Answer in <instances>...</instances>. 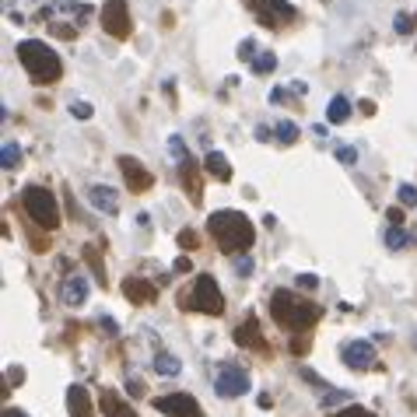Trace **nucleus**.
I'll list each match as a JSON object with an SVG mask.
<instances>
[{
	"instance_id": "obj_4",
	"label": "nucleus",
	"mask_w": 417,
	"mask_h": 417,
	"mask_svg": "<svg viewBox=\"0 0 417 417\" xmlns=\"http://www.w3.org/2000/svg\"><path fill=\"white\" fill-rule=\"evenodd\" d=\"M179 305H182V309H197V312H204V316H221V312H225V294H221L217 281H214L210 274H197L193 288L179 294Z\"/></svg>"
},
{
	"instance_id": "obj_40",
	"label": "nucleus",
	"mask_w": 417,
	"mask_h": 417,
	"mask_svg": "<svg viewBox=\"0 0 417 417\" xmlns=\"http://www.w3.org/2000/svg\"><path fill=\"white\" fill-rule=\"evenodd\" d=\"M190 270H193L190 256H179V259H175V274H190Z\"/></svg>"
},
{
	"instance_id": "obj_38",
	"label": "nucleus",
	"mask_w": 417,
	"mask_h": 417,
	"mask_svg": "<svg viewBox=\"0 0 417 417\" xmlns=\"http://www.w3.org/2000/svg\"><path fill=\"white\" fill-rule=\"evenodd\" d=\"M239 56H242V60H256V42L252 39L242 42V46H239Z\"/></svg>"
},
{
	"instance_id": "obj_29",
	"label": "nucleus",
	"mask_w": 417,
	"mask_h": 417,
	"mask_svg": "<svg viewBox=\"0 0 417 417\" xmlns=\"http://www.w3.org/2000/svg\"><path fill=\"white\" fill-rule=\"evenodd\" d=\"M179 246H182V252L197 249V246H200V239H197V232H193V228H182V232H179Z\"/></svg>"
},
{
	"instance_id": "obj_5",
	"label": "nucleus",
	"mask_w": 417,
	"mask_h": 417,
	"mask_svg": "<svg viewBox=\"0 0 417 417\" xmlns=\"http://www.w3.org/2000/svg\"><path fill=\"white\" fill-rule=\"evenodd\" d=\"M21 204H25V214H29L39 228H46V232H53V228L60 225V204H56V197H53L49 190H42V186H25Z\"/></svg>"
},
{
	"instance_id": "obj_28",
	"label": "nucleus",
	"mask_w": 417,
	"mask_h": 417,
	"mask_svg": "<svg viewBox=\"0 0 417 417\" xmlns=\"http://www.w3.org/2000/svg\"><path fill=\"white\" fill-rule=\"evenodd\" d=\"M351 400V393H344V389H326L323 393V407H336V403H347Z\"/></svg>"
},
{
	"instance_id": "obj_44",
	"label": "nucleus",
	"mask_w": 417,
	"mask_h": 417,
	"mask_svg": "<svg viewBox=\"0 0 417 417\" xmlns=\"http://www.w3.org/2000/svg\"><path fill=\"white\" fill-rule=\"evenodd\" d=\"M256 140H270V126H256Z\"/></svg>"
},
{
	"instance_id": "obj_34",
	"label": "nucleus",
	"mask_w": 417,
	"mask_h": 417,
	"mask_svg": "<svg viewBox=\"0 0 417 417\" xmlns=\"http://www.w3.org/2000/svg\"><path fill=\"white\" fill-rule=\"evenodd\" d=\"M336 162L354 165V162H358V151H354V148H336Z\"/></svg>"
},
{
	"instance_id": "obj_3",
	"label": "nucleus",
	"mask_w": 417,
	"mask_h": 417,
	"mask_svg": "<svg viewBox=\"0 0 417 417\" xmlns=\"http://www.w3.org/2000/svg\"><path fill=\"white\" fill-rule=\"evenodd\" d=\"M14 53H18V63L25 67V74L36 84H56L63 78V63H60V56H56L46 42L21 39L14 46Z\"/></svg>"
},
{
	"instance_id": "obj_23",
	"label": "nucleus",
	"mask_w": 417,
	"mask_h": 417,
	"mask_svg": "<svg viewBox=\"0 0 417 417\" xmlns=\"http://www.w3.org/2000/svg\"><path fill=\"white\" fill-rule=\"evenodd\" d=\"M274 133H277V144H294L298 140V126L292 123V120H277V126H274Z\"/></svg>"
},
{
	"instance_id": "obj_43",
	"label": "nucleus",
	"mask_w": 417,
	"mask_h": 417,
	"mask_svg": "<svg viewBox=\"0 0 417 417\" xmlns=\"http://www.w3.org/2000/svg\"><path fill=\"white\" fill-rule=\"evenodd\" d=\"M305 347H309V340H305V336H302V340H298V336H294V340H292V351H294V354H302V351H305Z\"/></svg>"
},
{
	"instance_id": "obj_13",
	"label": "nucleus",
	"mask_w": 417,
	"mask_h": 417,
	"mask_svg": "<svg viewBox=\"0 0 417 417\" xmlns=\"http://www.w3.org/2000/svg\"><path fill=\"white\" fill-rule=\"evenodd\" d=\"M179 179H182V186L190 193V204H200L204 200V190H200V168L193 162V155L179 158Z\"/></svg>"
},
{
	"instance_id": "obj_26",
	"label": "nucleus",
	"mask_w": 417,
	"mask_h": 417,
	"mask_svg": "<svg viewBox=\"0 0 417 417\" xmlns=\"http://www.w3.org/2000/svg\"><path fill=\"white\" fill-rule=\"evenodd\" d=\"M0 158H4V168H18L21 165V148L18 144H4Z\"/></svg>"
},
{
	"instance_id": "obj_11",
	"label": "nucleus",
	"mask_w": 417,
	"mask_h": 417,
	"mask_svg": "<svg viewBox=\"0 0 417 417\" xmlns=\"http://www.w3.org/2000/svg\"><path fill=\"white\" fill-rule=\"evenodd\" d=\"M344 365L354 369V372H372L379 361H376V347L369 340H351L344 347Z\"/></svg>"
},
{
	"instance_id": "obj_1",
	"label": "nucleus",
	"mask_w": 417,
	"mask_h": 417,
	"mask_svg": "<svg viewBox=\"0 0 417 417\" xmlns=\"http://www.w3.org/2000/svg\"><path fill=\"white\" fill-rule=\"evenodd\" d=\"M207 232L214 235L217 249L228 252V256H235V252L246 256L256 242V228L242 210H214L207 217Z\"/></svg>"
},
{
	"instance_id": "obj_31",
	"label": "nucleus",
	"mask_w": 417,
	"mask_h": 417,
	"mask_svg": "<svg viewBox=\"0 0 417 417\" xmlns=\"http://www.w3.org/2000/svg\"><path fill=\"white\" fill-rule=\"evenodd\" d=\"M49 32H53V36H60V39H74V36H78V29L60 25V21H49Z\"/></svg>"
},
{
	"instance_id": "obj_33",
	"label": "nucleus",
	"mask_w": 417,
	"mask_h": 417,
	"mask_svg": "<svg viewBox=\"0 0 417 417\" xmlns=\"http://www.w3.org/2000/svg\"><path fill=\"white\" fill-rule=\"evenodd\" d=\"M235 274H239V277H249V274H252V256H249V252L235 259Z\"/></svg>"
},
{
	"instance_id": "obj_47",
	"label": "nucleus",
	"mask_w": 417,
	"mask_h": 417,
	"mask_svg": "<svg viewBox=\"0 0 417 417\" xmlns=\"http://www.w3.org/2000/svg\"><path fill=\"white\" fill-rule=\"evenodd\" d=\"M4 417H29V414H25V411H18V407H7V411H4Z\"/></svg>"
},
{
	"instance_id": "obj_27",
	"label": "nucleus",
	"mask_w": 417,
	"mask_h": 417,
	"mask_svg": "<svg viewBox=\"0 0 417 417\" xmlns=\"http://www.w3.org/2000/svg\"><path fill=\"white\" fill-rule=\"evenodd\" d=\"M396 197H400V204H403V207H417V186H411V182H400Z\"/></svg>"
},
{
	"instance_id": "obj_45",
	"label": "nucleus",
	"mask_w": 417,
	"mask_h": 417,
	"mask_svg": "<svg viewBox=\"0 0 417 417\" xmlns=\"http://www.w3.org/2000/svg\"><path fill=\"white\" fill-rule=\"evenodd\" d=\"M256 403H259V407H270V403H274V396H270V393H259V396H256Z\"/></svg>"
},
{
	"instance_id": "obj_39",
	"label": "nucleus",
	"mask_w": 417,
	"mask_h": 417,
	"mask_svg": "<svg viewBox=\"0 0 417 417\" xmlns=\"http://www.w3.org/2000/svg\"><path fill=\"white\" fill-rule=\"evenodd\" d=\"M386 217H389V225H396V228L403 225V210H400V207H389V210H386Z\"/></svg>"
},
{
	"instance_id": "obj_14",
	"label": "nucleus",
	"mask_w": 417,
	"mask_h": 417,
	"mask_svg": "<svg viewBox=\"0 0 417 417\" xmlns=\"http://www.w3.org/2000/svg\"><path fill=\"white\" fill-rule=\"evenodd\" d=\"M123 294L133 302V305H151V302L158 298V288H155L148 277H137V274H133V277H126L123 281Z\"/></svg>"
},
{
	"instance_id": "obj_24",
	"label": "nucleus",
	"mask_w": 417,
	"mask_h": 417,
	"mask_svg": "<svg viewBox=\"0 0 417 417\" xmlns=\"http://www.w3.org/2000/svg\"><path fill=\"white\" fill-rule=\"evenodd\" d=\"M274 67H277V56H274L270 49H263V53L252 60V74H274Z\"/></svg>"
},
{
	"instance_id": "obj_12",
	"label": "nucleus",
	"mask_w": 417,
	"mask_h": 417,
	"mask_svg": "<svg viewBox=\"0 0 417 417\" xmlns=\"http://www.w3.org/2000/svg\"><path fill=\"white\" fill-rule=\"evenodd\" d=\"M235 344H239V347H249V351H270V344H267V336L259 330L256 316H249L246 323L235 326Z\"/></svg>"
},
{
	"instance_id": "obj_9",
	"label": "nucleus",
	"mask_w": 417,
	"mask_h": 417,
	"mask_svg": "<svg viewBox=\"0 0 417 417\" xmlns=\"http://www.w3.org/2000/svg\"><path fill=\"white\" fill-rule=\"evenodd\" d=\"M155 411L165 417H204L200 403L186 393H168V396H155Z\"/></svg>"
},
{
	"instance_id": "obj_17",
	"label": "nucleus",
	"mask_w": 417,
	"mask_h": 417,
	"mask_svg": "<svg viewBox=\"0 0 417 417\" xmlns=\"http://www.w3.org/2000/svg\"><path fill=\"white\" fill-rule=\"evenodd\" d=\"M67 411H71V417H91V396H88L84 386L67 389Z\"/></svg>"
},
{
	"instance_id": "obj_20",
	"label": "nucleus",
	"mask_w": 417,
	"mask_h": 417,
	"mask_svg": "<svg viewBox=\"0 0 417 417\" xmlns=\"http://www.w3.org/2000/svg\"><path fill=\"white\" fill-rule=\"evenodd\" d=\"M351 113H354V109H351V102H347L344 95H334V98H330V105H326V120H330L334 126L347 123V120H351Z\"/></svg>"
},
{
	"instance_id": "obj_37",
	"label": "nucleus",
	"mask_w": 417,
	"mask_h": 417,
	"mask_svg": "<svg viewBox=\"0 0 417 417\" xmlns=\"http://www.w3.org/2000/svg\"><path fill=\"white\" fill-rule=\"evenodd\" d=\"M336 417H376V414H372V411H365V407H354V403H351V407H344Z\"/></svg>"
},
{
	"instance_id": "obj_19",
	"label": "nucleus",
	"mask_w": 417,
	"mask_h": 417,
	"mask_svg": "<svg viewBox=\"0 0 417 417\" xmlns=\"http://www.w3.org/2000/svg\"><path fill=\"white\" fill-rule=\"evenodd\" d=\"M204 172L214 175L217 182H228V179H232V165H228V158H225L221 151H207V158H204Z\"/></svg>"
},
{
	"instance_id": "obj_18",
	"label": "nucleus",
	"mask_w": 417,
	"mask_h": 417,
	"mask_svg": "<svg viewBox=\"0 0 417 417\" xmlns=\"http://www.w3.org/2000/svg\"><path fill=\"white\" fill-rule=\"evenodd\" d=\"M102 414L105 417H137V411L130 403H123L113 389H102Z\"/></svg>"
},
{
	"instance_id": "obj_32",
	"label": "nucleus",
	"mask_w": 417,
	"mask_h": 417,
	"mask_svg": "<svg viewBox=\"0 0 417 417\" xmlns=\"http://www.w3.org/2000/svg\"><path fill=\"white\" fill-rule=\"evenodd\" d=\"M298 288L302 292H316L319 288V277L316 274H298Z\"/></svg>"
},
{
	"instance_id": "obj_7",
	"label": "nucleus",
	"mask_w": 417,
	"mask_h": 417,
	"mask_svg": "<svg viewBox=\"0 0 417 417\" xmlns=\"http://www.w3.org/2000/svg\"><path fill=\"white\" fill-rule=\"evenodd\" d=\"M102 29L120 42L130 39L133 21H130V4H126V0H105V4H102Z\"/></svg>"
},
{
	"instance_id": "obj_35",
	"label": "nucleus",
	"mask_w": 417,
	"mask_h": 417,
	"mask_svg": "<svg viewBox=\"0 0 417 417\" xmlns=\"http://www.w3.org/2000/svg\"><path fill=\"white\" fill-rule=\"evenodd\" d=\"M168 151H172L175 158H186V155H190L186 144H182V137H172V140H168Z\"/></svg>"
},
{
	"instance_id": "obj_6",
	"label": "nucleus",
	"mask_w": 417,
	"mask_h": 417,
	"mask_svg": "<svg viewBox=\"0 0 417 417\" xmlns=\"http://www.w3.org/2000/svg\"><path fill=\"white\" fill-rule=\"evenodd\" d=\"M214 389H217V396H225V400H235V396L249 393V376H246V369L235 365V361L217 365V372H214Z\"/></svg>"
},
{
	"instance_id": "obj_25",
	"label": "nucleus",
	"mask_w": 417,
	"mask_h": 417,
	"mask_svg": "<svg viewBox=\"0 0 417 417\" xmlns=\"http://www.w3.org/2000/svg\"><path fill=\"white\" fill-rule=\"evenodd\" d=\"M411 242V235L403 232V228H396V225H389V232H386V246L389 249H403Z\"/></svg>"
},
{
	"instance_id": "obj_36",
	"label": "nucleus",
	"mask_w": 417,
	"mask_h": 417,
	"mask_svg": "<svg viewBox=\"0 0 417 417\" xmlns=\"http://www.w3.org/2000/svg\"><path fill=\"white\" fill-rule=\"evenodd\" d=\"M71 113H74L78 120H91V113H95V109H91L88 102H74V105H71Z\"/></svg>"
},
{
	"instance_id": "obj_16",
	"label": "nucleus",
	"mask_w": 417,
	"mask_h": 417,
	"mask_svg": "<svg viewBox=\"0 0 417 417\" xmlns=\"http://www.w3.org/2000/svg\"><path fill=\"white\" fill-rule=\"evenodd\" d=\"M88 200H91V207L109 214V217L120 214V197H116L113 186H88Z\"/></svg>"
},
{
	"instance_id": "obj_10",
	"label": "nucleus",
	"mask_w": 417,
	"mask_h": 417,
	"mask_svg": "<svg viewBox=\"0 0 417 417\" xmlns=\"http://www.w3.org/2000/svg\"><path fill=\"white\" fill-rule=\"evenodd\" d=\"M120 172H123L130 193H137V197H140V193H148V190L155 186V175L140 165V158H133V155H120Z\"/></svg>"
},
{
	"instance_id": "obj_41",
	"label": "nucleus",
	"mask_w": 417,
	"mask_h": 417,
	"mask_svg": "<svg viewBox=\"0 0 417 417\" xmlns=\"http://www.w3.org/2000/svg\"><path fill=\"white\" fill-rule=\"evenodd\" d=\"M98 326L105 330V336H116L120 330H116V319H98Z\"/></svg>"
},
{
	"instance_id": "obj_21",
	"label": "nucleus",
	"mask_w": 417,
	"mask_h": 417,
	"mask_svg": "<svg viewBox=\"0 0 417 417\" xmlns=\"http://www.w3.org/2000/svg\"><path fill=\"white\" fill-rule=\"evenodd\" d=\"M155 372L158 376H179V369H182V361L175 358V354H168V351H162V354H155Z\"/></svg>"
},
{
	"instance_id": "obj_30",
	"label": "nucleus",
	"mask_w": 417,
	"mask_h": 417,
	"mask_svg": "<svg viewBox=\"0 0 417 417\" xmlns=\"http://www.w3.org/2000/svg\"><path fill=\"white\" fill-rule=\"evenodd\" d=\"M393 21H396V25H393V29H396V32H400V36H407V32H411V29H414V21H417V18H411V14H407V11H400V14H396V18H393Z\"/></svg>"
},
{
	"instance_id": "obj_8",
	"label": "nucleus",
	"mask_w": 417,
	"mask_h": 417,
	"mask_svg": "<svg viewBox=\"0 0 417 417\" xmlns=\"http://www.w3.org/2000/svg\"><path fill=\"white\" fill-rule=\"evenodd\" d=\"M246 4H249V11L256 14V21L267 25V29H277L284 21H294V14H298L288 0H246Z\"/></svg>"
},
{
	"instance_id": "obj_42",
	"label": "nucleus",
	"mask_w": 417,
	"mask_h": 417,
	"mask_svg": "<svg viewBox=\"0 0 417 417\" xmlns=\"http://www.w3.org/2000/svg\"><path fill=\"white\" fill-rule=\"evenodd\" d=\"M358 109H361L365 116H372V113H376V102H372V98H361V102H358Z\"/></svg>"
},
{
	"instance_id": "obj_46",
	"label": "nucleus",
	"mask_w": 417,
	"mask_h": 417,
	"mask_svg": "<svg viewBox=\"0 0 417 417\" xmlns=\"http://www.w3.org/2000/svg\"><path fill=\"white\" fill-rule=\"evenodd\" d=\"M7 379H11V382H21L25 372H21V369H7Z\"/></svg>"
},
{
	"instance_id": "obj_2",
	"label": "nucleus",
	"mask_w": 417,
	"mask_h": 417,
	"mask_svg": "<svg viewBox=\"0 0 417 417\" xmlns=\"http://www.w3.org/2000/svg\"><path fill=\"white\" fill-rule=\"evenodd\" d=\"M270 316H274L277 326H284V330L294 334V330L316 326L319 316H323V309L312 305V302H302V298L294 292H288V288H277V292L270 294Z\"/></svg>"
},
{
	"instance_id": "obj_15",
	"label": "nucleus",
	"mask_w": 417,
	"mask_h": 417,
	"mask_svg": "<svg viewBox=\"0 0 417 417\" xmlns=\"http://www.w3.org/2000/svg\"><path fill=\"white\" fill-rule=\"evenodd\" d=\"M60 302H63V305H71V309H78V305L88 302V281H84L81 274L63 277V284H60Z\"/></svg>"
},
{
	"instance_id": "obj_22",
	"label": "nucleus",
	"mask_w": 417,
	"mask_h": 417,
	"mask_svg": "<svg viewBox=\"0 0 417 417\" xmlns=\"http://www.w3.org/2000/svg\"><path fill=\"white\" fill-rule=\"evenodd\" d=\"M84 263L91 267V274H95V281L105 288V263L98 259V246H84Z\"/></svg>"
}]
</instances>
